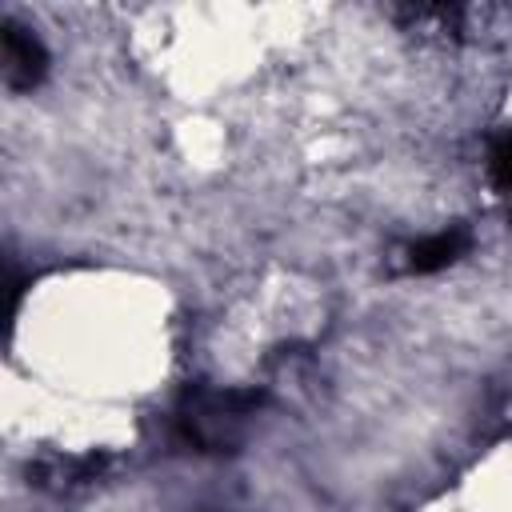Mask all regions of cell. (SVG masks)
Here are the masks:
<instances>
[{"mask_svg": "<svg viewBox=\"0 0 512 512\" xmlns=\"http://www.w3.org/2000/svg\"><path fill=\"white\" fill-rule=\"evenodd\" d=\"M44 72H48L44 44L32 32H24L20 24L4 20V80H8V88L28 92L44 80Z\"/></svg>", "mask_w": 512, "mask_h": 512, "instance_id": "7a4b0ae2", "label": "cell"}, {"mask_svg": "<svg viewBox=\"0 0 512 512\" xmlns=\"http://www.w3.org/2000/svg\"><path fill=\"white\" fill-rule=\"evenodd\" d=\"M464 248H468V232H464V228H448V232L424 236V240H416V244L408 248V272H420V276L440 272V268H448L456 256H464Z\"/></svg>", "mask_w": 512, "mask_h": 512, "instance_id": "3957f363", "label": "cell"}, {"mask_svg": "<svg viewBox=\"0 0 512 512\" xmlns=\"http://www.w3.org/2000/svg\"><path fill=\"white\" fill-rule=\"evenodd\" d=\"M488 172H492L496 188L512 192V132H504V136L492 140V148H488Z\"/></svg>", "mask_w": 512, "mask_h": 512, "instance_id": "277c9868", "label": "cell"}, {"mask_svg": "<svg viewBox=\"0 0 512 512\" xmlns=\"http://www.w3.org/2000/svg\"><path fill=\"white\" fill-rule=\"evenodd\" d=\"M260 404V392H188L176 424L188 444L196 448H220L228 444V424L248 416Z\"/></svg>", "mask_w": 512, "mask_h": 512, "instance_id": "6da1fadb", "label": "cell"}]
</instances>
